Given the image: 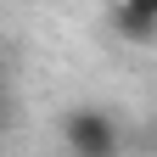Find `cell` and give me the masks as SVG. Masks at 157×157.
Returning <instances> with one entry per match:
<instances>
[{"label":"cell","instance_id":"1","mask_svg":"<svg viewBox=\"0 0 157 157\" xmlns=\"http://www.w3.org/2000/svg\"><path fill=\"white\" fill-rule=\"evenodd\" d=\"M62 146H67V157H118L124 135H118L112 112L73 107V112H62Z\"/></svg>","mask_w":157,"mask_h":157},{"label":"cell","instance_id":"2","mask_svg":"<svg viewBox=\"0 0 157 157\" xmlns=\"http://www.w3.org/2000/svg\"><path fill=\"white\" fill-rule=\"evenodd\" d=\"M112 28H118V39H129V45H151L157 39V0H118Z\"/></svg>","mask_w":157,"mask_h":157},{"label":"cell","instance_id":"3","mask_svg":"<svg viewBox=\"0 0 157 157\" xmlns=\"http://www.w3.org/2000/svg\"><path fill=\"white\" fill-rule=\"evenodd\" d=\"M17 124V101H11V84L0 78V129H11Z\"/></svg>","mask_w":157,"mask_h":157},{"label":"cell","instance_id":"4","mask_svg":"<svg viewBox=\"0 0 157 157\" xmlns=\"http://www.w3.org/2000/svg\"><path fill=\"white\" fill-rule=\"evenodd\" d=\"M0 78H6V45H0Z\"/></svg>","mask_w":157,"mask_h":157},{"label":"cell","instance_id":"5","mask_svg":"<svg viewBox=\"0 0 157 157\" xmlns=\"http://www.w3.org/2000/svg\"><path fill=\"white\" fill-rule=\"evenodd\" d=\"M151 135H157V124H151Z\"/></svg>","mask_w":157,"mask_h":157}]
</instances>
